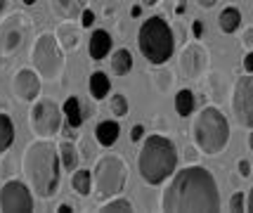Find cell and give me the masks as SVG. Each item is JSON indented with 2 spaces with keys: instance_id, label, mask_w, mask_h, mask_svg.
Wrapping results in <instances>:
<instances>
[{
  "instance_id": "6da1fadb",
  "label": "cell",
  "mask_w": 253,
  "mask_h": 213,
  "mask_svg": "<svg viewBox=\"0 0 253 213\" xmlns=\"http://www.w3.org/2000/svg\"><path fill=\"white\" fill-rule=\"evenodd\" d=\"M161 209L173 211H220V194L213 173L204 166L177 170L166 187Z\"/></svg>"
},
{
  "instance_id": "7a4b0ae2",
  "label": "cell",
  "mask_w": 253,
  "mask_h": 213,
  "mask_svg": "<svg viewBox=\"0 0 253 213\" xmlns=\"http://www.w3.org/2000/svg\"><path fill=\"white\" fill-rule=\"evenodd\" d=\"M59 149L47 137H41L24 149L22 169L31 192L50 199L59 187Z\"/></svg>"
},
{
  "instance_id": "3957f363",
  "label": "cell",
  "mask_w": 253,
  "mask_h": 213,
  "mask_svg": "<svg viewBox=\"0 0 253 213\" xmlns=\"http://www.w3.org/2000/svg\"><path fill=\"white\" fill-rule=\"evenodd\" d=\"M137 169L147 185H161L173 178L177 169V149L164 135H149L144 137L142 149L137 154Z\"/></svg>"
},
{
  "instance_id": "277c9868",
  "label": "cell",
  "mask_w": 253,
  "mask_h": 213,
  "mask_svg": "<svg viewBox=\"0 0 253 213\" xmlns=\"http://www.w3.org/2000/svg\"><path fill=\"white\" fill-rule=\"evenodd\" d=\"M192 137L206 157L220 154L230 142V124H227L225 114L215 107L201 109L194 126H192Z\"/></svg>"
},
{
  "instance_id": "5b68a950",
  "label": "cell",
  "mask_w": 253,
  "mask_h": 213,
  "mask_svg": "<svg viewBox=\"0 0 253 213\" xmlns=\"http://www.w3.org/2000/svg\"><path fill=\"white\" fill-rule=\"evenodd\" d=\"M137 45L144 59H149L152 64H166L175 52V38L164 17H149L142 22L137 31Z\"/></svg>"
},
{
  "instance_id": "8992f818",
  "label": "cell",
  "mask_w": 253,
  "mask_h": 213,
  "mask_svg": "<svg viewBox=\"0 0 253 213\" xmlns=\"http://www.w3.org/2000/svg\"><path fill=\"white\" fill-rule=\"evenodd\" d=\"M126 180H128V166L121 157H114V154L102 157L95 166V173H92V187L97 192V199L104 202L114 194H119L126 185Z\"/></svg>"
},
{
  "instance_id": "52a82bcc",
  "label": "cell",
  "mask_w": 253,
  "mask_h": 213,
  "mask_svg": "<svg viewBox=\"0 0 253 213\" xmlns=\"http://www.w3.org/2000/svg\"><path fill=\"white\" fill-rule=\"evenodd\" d=\"M31 62L38 69V74L45 81H57L64 71V57L57 47V38L50 34H43L31 50Z\"/></svg>"
},
{
  "instance_id": "ba28073f",
  "label": "cell",
  "mask_w": 253,
  "mask_h": 213,
  "mask_svg": "<svg viewBox=\"0 0 253 213\" xmlns=\"http://www.w3.org/2000/svg\"><path fill=\"white\" fill-rule=\"evenodd\" d=\"M29 31H31V19L22 12H14L7 19H2V26H0V55H14L24 45Z\"/></svg>"
},
{
  "instance_id": "9c48e42d",
  "label": "cell",
  "mask_w": 253,
  "mask_h": 213,
  "mask_svg": "<svg viewBox=\"0 0 253 213\" xmlns=\"http://www.w3.org/2000/svg\"><path fill=\"white\" fill-rule=\"evenodd\" d=\"M62 126V112L55 102L41 100L31 112V128L38 137H52Z\"/></svg>"
},
{
  "instance_id": "30bf717a",
  "label": "cell",
  "mask_w": 253,
  "mask_h": 213,
  "mask_svg": "<svg viewBox=\"0 0 253 213\" xmlns=\"http://www.w3.org/2000/svg\"><path fill=\"white\" fill-rule=\"evenodd\" d=\"M232 109L244 128H253V74H246L234 85Z\"/></svg>"
},
{
  "instance_id": "8fae6325",
  "label": "cell",
  "mask_w": 253,
  "mask_h": 213,
  "mask_svg": "<svg viewBox=\"0 0 253 213\" xmlns=\"http://www.w3.org/2000/svg\"><path fill=\"white\" fill-rule=\"evenodd\" d=\"M0 211H10V213L33 211L31 187H26L19 180L5 182L2 190H0Z\"/></svg>"
},
{
  "instance_id": "7c38bea8",
  "label": "cell",
  "mask_w": 253,
  "mask_h": 213,
  "mask_svg": "<svg viewBox=\"0 0 253 213\" xmlns=\"http://www.w3.org/2000/svg\"><path fill=\"white\" fill-rule=\"evenodd\" d=\"M12 90H14V95L19 100L31 102L41 92V81H38V76L33 74L31 69H22V71H17V76L12 81Z\"/></svg>"
},
{
  "instance_id": "4fadbf2b",
  "label": "cell",
  "mask_w": 253,
  "mask_h": 213,
  "mask_svg": "<svg viewBox=\"0 0 253 213\" xmlns=\"http://www.w3.org/2000/svg\"><path fill=\"white\" fill-rule=\"evenodd\" d=\"M206 64V52H204V47L201 45H189L187 50H185V55H182V69H185V76L189 81L197 79L199 74H201V69Z\"/></svg>"
},
{
  "instance_id": "5bb4252c",
  "label": "cell",
  "mask_w": 253,
  "mask_h": 213,
  "mask_svg": "<svg viewBox=\"0 0 253 213\" xmlns=\"http://www.w3.org/2000/svg\"><path fill=\"white\" fill-rule=\"evenodd\" d=\"M88 52L92 59H104V57L111 52V36L109 31L104 29H97L95 34L90 36V45H88Z\"/></svg>"
},
{
  "instance_id": "9a60e30c",
  "label": "cell",
  "mask_w": 253,
  "mask_h": 213,
  "mask_svg": "<svg viewBox=\"0 0 253 213\" xmlns=\"http://www.w3.org/2000/svg\"><path fill=\"white\" fill-rule=\"evenodd\" d=\"M88 0H52V12L62 19H76L85 10Z\"/></svg>"
},
{
  "instance_id": "2e32d148",
  "label": "cell",
  "mask_w": 253,
  "mask_h": 213,
  "mask_svg": "<svg viewBox=\"0 0 253 213\" xmlns=\"http://www.w3.org/2000/svg\"><path fill=\"white\" fill-rule=\"evenodd\" d=\"M119 135H121V128H119L116 121H102V124H97V128H95V140H97L102 147H111L119 140Z\"/></svg>"
},
{
  "instance_id": "e0dca14e",
  "label": "cell",
  "mask_w": 253,
  "mask_h": 213,
  "mask_svg": "<svg viewBox=\"0 0 253 213\" xmlns=\"http://www.w3.org/2000/svg\"><path fill=\"white\" fill-rule=\"evenodd\" d=\"M64 119L71 128H81L83 121L88 119V116L83 114V109H81V100H78L76 95H71V97L64 102Z\"/></svg>"
},
{
  "instance_id": "ac0fdd59",
  "label": "cell",
  "mask_w": 253,
  "mask_h": 213,
  "mask_svg": "<svg viewBox=\"0 0 253 213\" xmlns=\"http://www.w3.org/2000/svg\"><path fill=\"white\" fill-rule=\"evenodd\" d=\"M111 90V81L109 76L104 74V71H95L92 76H90V95L95 97V100H102V97H107Z\"/></svg>"
},
{
  "instance_id": "d6986e66",
  "label": "cell",
  "mask_w": 253,
  "mask_h": 213,
  "mask_svg": "<svg viewBox=\"0 0 253 213\" xmlns=\"http://www.w3.org/2000/svg\"><path fill=\"white\" fill-rule=\"evenodd\" d=\"M130 69H132V55H130V50L121 47V50H116V52L111 55V71H114L116 76H126Z\"/></svg>"
},
{
  "instance_id": "ffe728a7",
  "label": "cell",
  "mask_w": 253,
  "mask_h": 213,
  "mask_svg": "<svg viewBox=\"0 0 253 213\" xmlns=\"http://www.w3.org/2000/svg\"><path fill=\"white\" fill-rule=\"evenodd\" d=\"M218 22H220V29L225 34H234L242 26V12L237 7H225L220 12V17H218Z\"/></svg>"
},
{
  "instance_id": "44dd1931",
  "label": "cell",
  "mask_w": 253,
  "mask_h": 213,
  "mask_svg": "<svg viewBox=\"0 0 253 213\" xmlns=\"http://www.w3.org/2000/svg\"><path fill=\"white\" fill-rule=\"evenodd\" d=\"M194 107H197V100H194V92L192 90H180L175 95V112L177 116H182V119H187V116H192V112H194Z\"/></svg>"
},
{
  "instance_id": "7402d4cb",
  "label": "cell",
  "mask_w": 253,
  "mask_h": 213,
  "mask_svg": "<svg viewBox=\"0 0 253 213\" xmlns=\"http://www.w3.org/2000/svg\"><path fill=\"white\" fill-rule=\"evenodd\" d=\"M14 142V124L7 114H0V154L7 152Z\"/></svg>"
},
{
  "instance_id": "603a6c76",
  "label": "cell",
  "mask_w": 253,
  "mask_h": 213,
  "mask_svg": "<svg viewBox=\"0 0 253 213\" xmlns=\"http://www.w3.org/2000/svg\"><path fill=\"white\" fill-rule=\"evenodd\" d=\"M71 187H74L81 197H88L90 192H92V173L85 169L76 170V173L71 175Z\"/></svg>"
},
{
  "instance_id": "cb8c5ba5",
  "label": "cell",
  "mask_w": 253,
  "mask_h": 213,
  "mask_svg": "<svg viewBox=\"0 0 253 213\" xmlns=\"http://www.w3.org/2000/svg\"><path fill=\"white\" fill-rule=\"evenodd\" d=\"M59 159H62V166H64V170H76V166H78V152H76V147L71 145V142H62V145H59Z\"/></svg>"
},
{
  "instance_id": "d4e9b609",
  "label": "cell",
  "mask_w": 253,
  "mask_h": 213,
  "mask_svg": "<svg viewBox=\"0 0 253 213\" xmlns=\"http://www.w3.org/2000/svg\"><path fill=\"white\" fill-rule=\"evenodd\" d=\"M57 38H59V43H62V47L64 50H74L76 47V29L71 26V24H62L59 29H57Z\"/></svg>"
},
{
  "instance_id": "484cf974",
  "label": "cell",
  "mask_w": 253,
  "mask_h": 213,
  "mask_svg": "<svg viewBox=\"0 0 253 213\" xmlns=\"http://www.w3.org/2000/svg\"><path fill=\"white\" fill-rule=\"evenodd\" d=\"M111 114L114 116H119V119H123L126 114H128V100H126V95H114L111 97Z\"/></svg>"
},
{
  "instance_id": "4316f807",
  "label": "cell",
  "mask_w": 253,
  "mask_h": 213,
  "mask_svg": "<svg viewBox=\"0 0 253 213\" xmlns=\"http://www.w3.org/2000/svg\"><path fill=\"white\" fill-rule=\"evenodd\" d=\"M102 211H132V204L128 199H114V202H102Z\"/></svg>"
},
{
  "instance_id": "83f0119b",
  "label": "cell",
  "mask_w": 253,
  "mask_h": 213,
  "mask_svg": "<svg viewBox=\"0 0 253 213\" xmlns=\"http://www.w3.org/2000/svg\"><path fill=\"white\" fill-rule=\"evenodd\" d=\"M230 209H232V211H246V202H244V194H242V192H234V194H232Z\"/></svg>"
},
{
  "instance_id": "f1b7e54d",
  "label": "cell",
  "mask_w": 253,
  "mask_h": 213,
  "mask_svg": "<svg viewBox=\"0 0 253 213\" xmlns=\"http://www.w3.org/2000/svg\"><path fill=\"white\" fill-rule=\"evenodd\" d=\"M78 19H81V26H83V29H88V26H92V22H95V12L92 10H88V7H85V10L81 12V17H78Z\"/></svg>"
},
{
  "instance_id": "f546056e",
  "label": "cell",
  "mask_w": 253,
  "mask_h": 213,
  "mask_svg": "<svg viewBox=\"0 0 253 213\" xmlns=\"http://www.w3.org/2000/svg\"><path fill=\"white\" fill-rule=\"evenodd\" d=\"M144 137V126H132V130H130V140L132 142H140Z\"/></svg>"
},
{
  "instance_id": "4dcf8cb0",
  "label": "cell",
  "mask_w": 253,
  "mask_h": 213,
  "mask_svg": "<svg viewBox=\"0 0 253 213\" xmlns=\"http://www.w3.org/2000/svg\"><path fill=\"white\" fill-rule=\"evenodd\" d=\"M244 71L253 74V52H246V57H244Z\"/></svg>"
},
{
  "instance_id": "1f68e13d",
  "label": "cell",
  "mask_w": 253,
  "mask_h": 213,
  "mask_svg": "<svg viewBox=\"0 0 253 213\" xmlns=\"http://www.w3.org/2000/svg\"><path fill=\"white\" fill-rule=\"evenodd\" d=\"M239 173H242L244 178H249V175H251V164H249V161H242V164H239Z\"/></svg>"
},
{
  "instance_id": "d6a6232c",
  "label": "cell",
  "mask_w": 253,
  "mask_h": 213,
  "mask_svg": "<svg viewBox=\"0 0 253 213\" xmlns=\"http://www.w3.org/2000/svg\"><path fill=\"white\" fill-rule=\"evenodd\" d=\"M192 34H194V38H201V34H204V26H201V22H194L192 24Z\"/></svg>"
},
{
  "instance_id": "836d02e7",
  "label": "cell",
  "mask_w": 253,
  "mask_h": 213,
  "mask_svg": "<svg viewBox=\"0 0 253 213\" xmlns=\"http://www.w3.org/2000/svg\"><path fill=\"white\" fill-rule=\"evenodd\" d=\"M215 2H218V0H199V5H201L204 10H209V7H213Z\"/></svg>"
},
{
  "instance_id": "e575fe53",
  "label": "cell",
  "mask_w": 253,
  "mask_h": 213,
  "mask_svg": "<svg viewBox=\"0 0 253 213\" xmlns=\"http://www.w3.org/2000/svg\"><path fill=\"white\" fill-rule=\"evenodd\" d=\"M57 211H59V213H71L74 209H71L69 204H59V206H57Z\"/></svg>"
},
{
  "instance_id": "d590c367",
  "label": "cell",
  "mask_w": 253,
  "mask_h": 213,
  "mask_svg": "<svg viewBox=\"0 0 253 213\" xmlns=\"http://www.w3.org/2000/svg\"><path fill=\"white\" fill-rule=\"evenodd\" d=\"M246 211H253V190L249 192V199H246Z\"/></svg>"
},
{
  "instance_id": "8d00e7d4",
  "label": "cell",
  "mask_w": 253,
  "mask_h": 213,
  "mask_svg": "<svg viewBox=\"0 0 253 213\" xmlns=\"http://www.w3.org/2000/svg\"><path fill=\"white\" fill-rule=\"evenodd\" d=\"M7 5H10V0H0V17L7 12Z\"/></svg>"
},
{
  "instance_id": "74e56055",
  "label": "cell",
  "mask_w": 253,
  "mask_h": 213,
  "mask_svg": "<svg viewBox=\"0 0 253 213\" xmlns=\"http://www.w3.org/2000/svg\"><path fill=\"white\" fill-rule=\"evenodd\" d=\"M246 45H253V29L246 31Z\"/></svg>"
},
{
  "instance_id": "f35d334b",
  "label": "cell",
  "mask_w": 253,
  "mask_h": 213,
  "mask_svg": "<svg viewBox=\"0 0 253 213\" xmlns=\"http://www.w3.org/2000/svg\"><path fill=\"white\" fill-rule=\"evenodd\" d=\"M194 157H199V154H194V149H187V159H189V161H194Z\"/></svg>"
},
{
  "instance_id": "ab89813d",
  "label": "cell",
  "mask_w": 253,
  "mask_h": 213,
  "mask_svg": "<svg viewBox=\"0 0 253 213\" xmlns=\"http://www.w3.org/2000/svg\"><path fill=\"white\" fill-rule=\"evenodd\" d=\"M130 14H132V17H140V7L135 5V7H132V10H130Z\"/></svg>"
},
{
  "instance_id": "60d3db41",
  "label": "cell",
  "mask_w": 253,
  "mask_h": 213,
  "mask_svg": "<svg viewBox=\"0 0 253 213\" xmlns=\"http://www.w3.org/2000/svg\"><path fill=\"white\" fill-rule=\"evenodd\" d=\"M144 5H149V7H152V5H156V2H159V0H142Z\"/></svg>"
},
{
  "instance_id": "b9f144b4",
  "label": "cell",
  "mask_w": 253,
  "mask_h": 213,
  "mask_svg": "<svg viewBox=\"0 0 253 213\" xmlns=\"http://www.w3.org/2000/svg\"><path fill=\"white\" fill-rule=\"evenodd\" d=\"M249 147L253 149V130H251V135H249Z\"/></svg>"
},
{
  "instance_id": "7bdbcfd3",
  "label": "cell",
  "mask_w": 253,
  "mask_h": 213,
  "mask_svg": "<svg viewBox=\"0 0 253 213\" xmlns=\"http://www.w3.org/2000/svg\"><path fill=\"white\" fill-rule=\"evenodd\" d=\"M33 2H36V0H24V5H33Z\"/></svg>"
}]
</instances>
